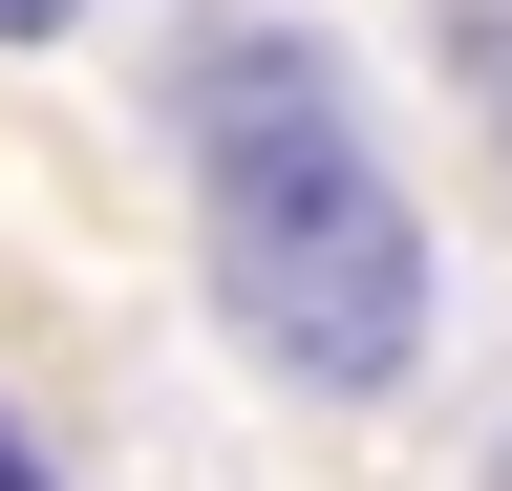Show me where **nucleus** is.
I'll return each mask as SVG.
<instances>
[{"label": "nucleus", "mask_w": 512, "mask_h": 491, "mask_svg": "<svg viewBox=\"0 0 512 491\" xmlns=\"http://www.w3.org/2000/svg\"><path fill=\"white\" fill-rule=\"evenodd\" d=\"M171 129H192V214H214V299L278 385H406L427 363V214L363 150L342 43L299 22H192L171 43Z\"/></svg>", "instance_id": "f257e3e1"}, {"label": "nucleus", "mask_w": 512, "mask_h": 491, "mask_svg": "<svg viewBox=\"0 0 512 491\" xmlns=\"http://www.w3.org/2000/svg\"><path fill=\"white\" fill-rule=\"evenodd\" d=\"M0 491H64V449H43V427H22V406H0Z\"/></svg>", "instance_id": "f03ea898"}, {"label": "nucleus", "mask_w": 512, "mask_h": 491, "mask_svg": "<svg viewBox=\"0 0 512 491\" xmlns=\"http://www.w3.org/2000/svg\"><path fill=\"white\" fill-rule=\"evenodd\" d=\"M64 22H86V0H0V43H64Z\"/></svg>", "instance_id": "7ed1b4c3"}]
</instances>
